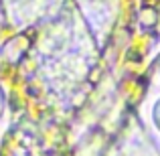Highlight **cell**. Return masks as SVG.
I'll return each instance as SVG.
<instances>
[{"label": "cell", "mask_w": 160, "mask_h": 156, "mask_svg": "<svg viewBox=\"0 0 160 156\" xmlns=\"http://www.w3.org/2000/svg\"><path fill=\"white\" fill-rule=\"evenodd\" d=\"M152 118H154V124H156V128L160 130V99L156 103H154V109H152Z\"/></svg>", "instance_id": "1"}, {"label": "cell", "mask_w": 160, "mask_h": 156, "mask_svg": "<svg viewBox=\"0 0 160 156\" xmlns=\"http://www.w3.org/2000/svg\"><path fill=\"white\" fill-rule=\"evenodd\" d=\"M2 109H4V93L0 89V113H2Z\"/></svg>", "instance_id": "2"}, {"label": "cell", "mask_w": 160, "mask_h": 156, "mask_svg": "<svg viewBox=\"0 0 160 156\" xmlns=\"http://www.w3.org/2000/svg\"><path fill=\"white\" fill-rule=\"evenodd\" d=\"M158 73H160V63H158Z\"/></svg>", "instance_id": "3"}]
</instances>
